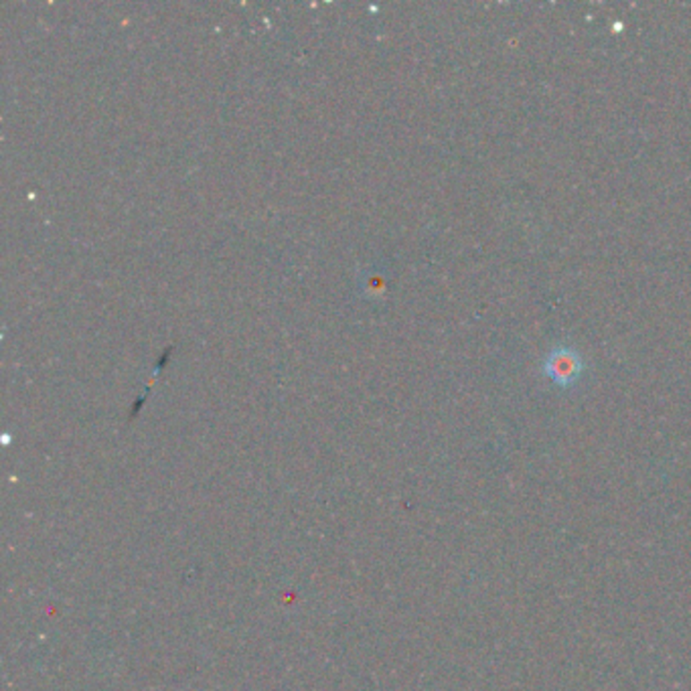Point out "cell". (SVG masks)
Wrapping results in <instances>:
<instances>
[{
	"label": "cell",
	"mask_w": 691,
	"mask_h": 691,
	"mask_svg": "<svg viewBox=\"0 0 691 691\" xmlns=\"http://www.w3.org/2000/svg\"><path fill=\"white\" fill-rule=\"evenodd\" d=\"M545 371H548L550 378L556 383H559V386H570L572 381L578 380V375L582 371V363L576 353L559 349L556 353H551L548 361H545Z\"/></svg>",
	"instance_id": "1"
}]
</instances>
